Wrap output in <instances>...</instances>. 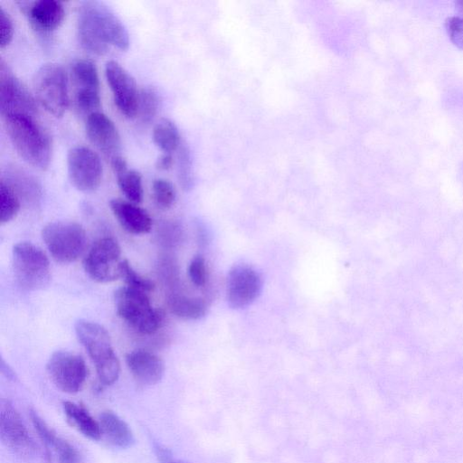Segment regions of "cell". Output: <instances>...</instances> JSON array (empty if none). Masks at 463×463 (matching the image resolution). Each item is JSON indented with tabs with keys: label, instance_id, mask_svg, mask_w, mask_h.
<instances>
[{
	"label": "cell",
	"instance_id": "21",
	"mask_svg": "<svg viewBox=\"0 0 463 463\" xmlns=\"http://www.w3.org/2000/svg\"><path fill=\"white\" fill-rule=\"evenodd\" d=\"M1 180L14 190L20 201L34 205L41 199L42 190L38 182L20 169H9Z\"/></svg>",
	"mask_w": 463,
	"mask_h": 463
},
{
	"label": "cell",
	"instance_id": "35",
	"mask_svg": "<svg viewBox=\"0 0 463 463\" xmlns=\"http://www.w3.org/2000/svg\"><path fill=\"white\" fill-rule=\"evenodd\" d=\"M174 159L172 154L164 153L156 161V166L159 170H168L172 167Z\"/></svg>",
	"mask_w": 463,
	"mask_h": 463
},
{
	"label": "cell",
	"instance_id": "14",
	"mask_svg": "<svg viewBox=\"0 0 463 463\" xmlns=\"http://www.w3.org/2000/svg\"><path fill=\"white\" fill-rule=\"evenodd\" d=\"M105 75L118 109L127 118L137 116L139 92L132 75L116 61L106 63Z\"/></svg>",
	"mask_w": 463,
	"mask_h": 463
},
{
	"label": "cell",
	"instance_id": "36",
	"mask_svg": "<svg viewBox=\"0 0 463 463\" xmlns=\"http://www.w3.org/2000/svg\"><path fill=\"white\" fill-rule=\"evenodd\" d=\"M455 5H456V6H457V9H458L459 12L463 13V0L457 1V2L455 3Z\"/></svg>",
	"mask_w": 463,
	"mask_h": 463
},
{
	"label": "cell",
	"instance_id": "26",
	"mask_svg": "<svg viewBox=\"0 0 463 463\" xmlns=\"http://www.w3.org/2000/svg\"><path fill=\"white\" fill-rule=\"evenodd\" d=\"M21 201L14 190L1 180L0 183V222L2 224L12 221L18 213Z\"/></svg>",
	"mask_w": 463,
	"mask_h": 463
},
{
	"label": "cell",
	"instance_id": "22",
	"mask_svg": "<svg viewBox=\"0 0 463 463\" xmlns=\"http://www.w3.org/2000/svg\"><path fill=\"white\" fill-rule=\"evenodd\" d=\"M62 407L69 423L83 436L92 440H99L101 438L99 420H96L83 406L66 401Z\"/></svg>",
	"mask_w": 463,
	"mask_h": 463
},
{
	"label": "cell",
	"instance_id": "16",
	"mask_svg": "<svg viewBox=\"0 0 463 463\" xmlns=\"http://www.w3.org/2000/svg\"><path fill=\"white\" fill-rule=\"evenodd\" d=\"M85 130L89 140L110 161L121 156V140L114 122L100 111L89 115Z\"/></svg>",
	"mask_w": 463,
	"mask_h": 463
},
{
	"label": "cell",
	"instance_id": "9",
	"mask_svg": "<svg viewBox=\"0 0 463 463\" xmlns=\"http://www.w3.org/2000/svg\"><path fill=\"white\" fill-rule=\"evenodd\" d=\"M46 371L50 380L61 392L76 393L83 386L88 368L84 359L69 351H56L46 364Z\"/></svg>",
	"mask_w": 463,
	"mask_h": 463
},
{
	"label": "cell",
	"instance_id": "6",
	"mask_svg": "<svg viewBox=\"0 0 463 463\" xmlns=\"http://www.w3.org/2000/svg\"><path fill=\"white\" fill-rule=\"evenodd\" d=\"M42 238L52 257L61 263L78 260L87 243L85 230L73 222H49L43 228Z\"/></svg>",
	"mask_w": 463,
	"mask_h": 463
},
{
	"label": "cell",
	"instance_id": "2",
	"mask_svg": "<svg viewBox=\"0 0 463 463\" xmlns=\"http://www.w3.org/2000/svg\"><path fill=\"white\" fill-rule=\"evenodd\" d=\"M3 118L6 133L20 156L39 170L47 169L52 159V141L35 118L9 115Z\"/></svg>",
	"mask_w": 463,
	"mask_h": 463
},
{
	"label": "cell",
	"instance_id": "19",
	"mask_svg": "<svg viewBox=\"0 0 463 463\" xmlns=\"http://www.w3.org/2000/svg\"><path fill=\"white\" fill-rule=\"evenodd\" d=\"M109 207L121 227L128 232L140 235L151 230L150 215L137 204L122 199H113L109 202Z\"/></svg>",
	"mask_w": 463,
	"mask_h": 463
},
{
	"label": "cell",
	"instance_id": "15",
	"mask_svg": "<svg viewBox=\"0 0 463 463\" xmlns=\"http://www.w3.org/2000/svg\"><path fill=\"white\" fill-rule=\"evenodd\" d=\"M227 301L232 308H243L251 304L261 291L259 273L250 266L237 265L227 277Z\"/></svg>",
	"mask_w": 463,
	"mask_h": 463
},
{
	"label": "cell",
	"instance_id": "7",
	"mask_svg": "<svg viewBox=\"0 0 463 463\" xmlns=\"http://www.w3.org/2000/svg\"><path fill=\"white\" fill-rule=\"evenodd\" d=\"M33 87L38 102L44 109L61 118L69 106L68 79L57 63H45L35 73Z\"/></svg>",
	"mask_w": 463,
	"mask_h": 463
},
{
	"label": "cell",
	"instance_id": "3",
	"mask_svg": "<svg viewBox=\"0 0 463 463\" xmlns=\"http://www.w3.org/2000/svg\"><path fill=\"white\" fill-rule=\"evenodd\" d=\"M75 333L93 362L99 382L113 384L119 376L120 364L106 328L96 322L80 319L75 324Z\"/></svg>",
	"mask_w": 463,
	"mask_h": 463
},
{
	"label": "cell",
	"instance_id": "25",
	"mask_svg": "<svg viewBox=\"0 0 463 463\" xmlns=\"http://www.w3.org/2000/svg\"><path fill=\"white\" fill-rule=\"evenodd\" d=\"M119 189L128 201L138 204L143 200V185L141 175L128 166L114 172Z\"/></svg>",
	"mask_w": 463,
	"mask_h": 463
},
{
	"label": "cell",
	"instance_id": "27",
	"mask_svg": "<svg viewBox=\"0 0 463 463\" xmlns=\"http://www.w3.org/2000/svg\"><path fill=\"white\" fill-rule=\"evenodd\" d=\"M159 106V97L156 90L151 87H146L139 92L137 113L143 123L151 122L156 117Z\"/></svg>",
	"mask_w": 463,
	"mask_h": 463
},
{
	"label": "cell",
	"instance_id": "5",
	"mask_svg": "<svg viewBox=\"0 0 463 463\" xmlns=\"http://www.w3.org/2000/svg\"><path fill=\"white\" fill-rule=\"evenodd\" d=\"M13 269L18 285L25 290L42 289L51 280L49 259L32 242L21 241L14 245Z\"/></svg>",
	"mask_w": 463,
	"mask_h": 463
},
{
	"label": "cell",
	"instance_id": "30",
	"mask_svg": "<svg viewBox=\"0 0 463 463\" xmlns=\"http://www.w3.org/2000/svg\"><path fill=\"white\" fill-rule=\"evenodd\" d=\"M55 452L59 463H81L79 451L69 441L56 436L47 449Z\"/></svg>",
	"mask_w": 463,
	"mask_h": 463
},
{
	"label": "cell",
	"instance_id": "34",
	"mask_svg": "<svg viewBox=\"0 0 463 463\" xmlns=\"http://www.w3.org/2000/svg\"><path fill=\"white\" fill-rule=\"evenodd\" d=\"M187 151L181 147L178 154V176L180 184L184 188H187L190 184V165Z\"/></svg>",
	"mask_w": 463,
	"mask_h": 463
},
{
	"label": "cell",
	"instance_id": "23",
	"mask_svg": "<svg viewBox=\"0 0 463 463\" xmlns=\"http://www.w3.org/2000/svg\"><path fill=\"white\" fill-rule=\"evenodd\" d=\"M167 304L175 316L185 320L200 319L207 312V305L203 299L183 294L170 295Z\"/></svg>",
	"mask_w": 463,
	"mask_h": 463
},
{
	"label": "cell",
	"instance_id": "37",
	"mask_svg": "<svg viewBox=\"0 0 463 463\" xmlns=\"http://www.w3.org/2000/svg\"><path fill=\"white\" fill-rule=\"evenodd\" d=\"M168 463H182V462H168Z\"/></svg>",
	"mask_w": 463,
	"mask_h": 463
},
{
	"label": "cell",
	"instance_id": "17",
	"mask_svg": "<svg viewBox=\"0 0 463 463\" xmlns=\"http://www.w3.org/2000/svg\"><path fill=\"white\" fill-rule=\"evenodd\" d=\"M32 27L42 33H50L62 24L63 5L56 0H38L22 5Z\"/></svg>",
	"mask_w": 463,
	"mask_h": 463
},
{
	"label": "cell",
	"instance_id": "10",
	"mask_svg": "<svg viewBox=\"0 0 463 463\" xmlns=\"http://www.w3.org/2000/svg\"><path fill=\"white\" fill-rule=\"evenodd\" d=\"M0 438L14 454L30 459L36 453V445L19 412L8 400L0 402Z\"/></svg>",
	"mask_w": 463,
	"mask_h": 463
},
{
	"label": "cell",
	"instance_id": "24",
	"mask_svg": "<svg viewBox=\"0 0 463 463\" xmlns=\"http://www.w3.org/2000/svg\"><path fill=\"white\" fill-rule=\"evenodd\" d=\"M152 138L164 153L172 154L180 146L178 128L169 118H162L155 125Z\"/></svg>",
	"mask_w": 463,
	"mask_h": 463
},
{
	"label": "cell",
	"instance_id": "18",
	"mask_svg": "<svg viewBox=\"0 0 463 463\" xmlns=\"http://www.w3.org/2000/svg\"><path fill=\"white\" fill-rule=\"evenodd\" d=\"M126 363L133 377L141 384L154 385L164 375L165 365L162 359L150 351L134 350L127 354Z\"/></svg>",
	"mask_w": 463,
	"mask_h": 463
},
{
	"label": "cell",
	"instance_id": "1",
	"mask_svg": "<svg viewBox=\"0 0 463 463\" xmlns=\"http://www.w3.org/2000/svg\"><path fill=\"white\" fill-rule=\"evenodd\" d=\"M78 39L83 49L103 55L111 46L126 51L129 46L128 33L119 18L103 3H81L77 20Z\"/></svg>",
	"mask_w": 463,
	"mask_h": 463
},
{
	"label": "cell",
	"instance_id": "11",
	"mask_svg": "<svg viewBox=\"0 0 463 463\" xmlns=\"http://www.w3.org/2000/svg\"><path fill=\"white\" fill-rule=\"evenodd\" d=\"M71 72L77 109L87 117L99 111V79L95 63L89 59L76 60L71 65Z\"/></svg>",
	"mask_w": 463,
	"mask_h": 463
},
{
	"label": "cell",
	"instance_id": "32",
	"mask_svg": "<svg viewBox=\"0 0 463 463\" xmlns=\"http://www.w3.org/2000/svg\"><path fill=\"white\" fill-rule=\"evenodd\" d=\"M445 27L451 42L458 48L463 49V18L449 17L445 22Z\"/></svg>",
	"mask_w": 463,
	"mask_h": 463
},
{
	"label": "cell",
	"instance_id": "20",
	"mask_svg": "<svg viewBox=\"0 0 463 463\" xmlns=\"http://www.w3.org/2000/svg\"><path fill=\"white\" fill-rule=\"evenodd\" d=\"M101 438L114 447L126 449L134 443V435L128 425L118 415L111 411H103L99 418Z\"/></svg>",
	"mask_w": 463,
	"mask_h": 463
},
{
	"label": "cell",
	"instance_id": "8",
	"mask_svg": "<svg viewBox=\"0 0 463 463\" xmlns=\"http://www.w3.org/2000/svg\"><path fill=\"white\" fill-rule=\"evenodd\" d=\"M121 250L111 237L98 240L83 260L88 276L100 283L111 282L120 278Z\"/></svg>",
	"mask_w": 463,
	"mask_h": 463
},
{
	"label": "cell",
	"instance_id": "31",
	"mask_svg": "<svg viewBox=\"0 0 463 463\" xmlns=\"http://www.w3.org/2000/svg\"><path fill=\"white\" fill-rule=\"evenodd\" d=\"M188 275L196 287H204L208 280V270L205 260L201 255L194 256L188 266Z\"/></svg>",
	"mask_w": 463,
	"mask_h": 463
},
{
	"label": "cell",
	"instance_id": "4",
	"mask_svg": "<svg viewBox=\"0 0 463 463\" xmlns=\"http://www.w3.org/2000/svg\"><path fill=\"white\" fill-rule=\"evenodd\" d=\"M117 314L135 330L151 335L162 325L164 314L154 308L147 294L128 286L115 292Z\"/></svg>",
	"mask_w": 463,
	"mask_h": 463
},
{
	"label": "cell",
	"instance_id": "28",
	"mask_svg": "<svg viewBox=\"0 0 463 463\" xmlns=\"http://www.w3.org/2000/svg\"><path fill=\"white\" fill-rule=\"evenodd\" d=\"M120 278L128 287L146 293L152 291L155 288L154 282L137 272L127 260H123L120 263Z\"/></svg>",
	"mask_w": 463,
	"mask_h": 463
},
{
	"label": "cell",
	"instance_id": "12",
	"mask_svg": "<svg viewBox=\"0 0 463 463\" xmlns=\"http://www.w3.org/2000/svg\"><path fill=\"white\" fill-rule=\"evenodd\" d=\"M67 168L71 184L80 191H94L101 183L103 167L100 158L87 146H77L70 149Z\"/></svg>",
	"mask_w": 463,
	"mask_h": 463
},
{
	"label": "cell",
	"instance_id": "33",
	"mask_svg": "<svg viewBox=\"0 0 463 463\" xmlns=\"http://www.w3.org/2000/svg\"><path fill=\"white\" fill-rule=\"evenodd\" d=\"M14 36V24L10 15L0 8V48L9 45Z\"/></svg>",
	"mask_w": 463,
	"mask_h": 463
},
{
	"label": "cell",
	"instance_id": "13",
	"mask_svg": "<svg viewBox=\"0 0 463 463\" xmlns=\"http://www.w3.org/2000/svg\"><path fill=\"white\" fill-rule=\"evenodd\" d=\"M0 110L2 117L24 115L35 118L37 113L34 99L3 59L0 61Z\"/></svg>",
	"mask_w": 463,
	"mask_h": 463
},
{
	"label": "cell",
	"instance_id": "29",
	"mask_svg": "<svg viewBox=\"0 0 463 463\" xmlns=\"http://www.w3.org/2000/svg\"><path fill=\"white\" fill-rule=\"evenodd\" d=\"M153 198L156 205L162 209L170 208L176 197L173 184L165 179H156L152 184Z\"/></svg>",
	"mask_w": 463,
	"mask_h": 463
}]
</instances>
